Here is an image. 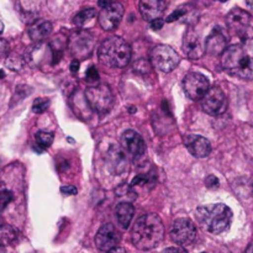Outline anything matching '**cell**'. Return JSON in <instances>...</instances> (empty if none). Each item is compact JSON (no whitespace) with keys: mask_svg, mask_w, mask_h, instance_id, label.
I'll list each match as a JSON object with an SVG mask.
<instances>
[{"mask_svg":"<svg viewBox=\"0 0 253 253\" xmlns=\"http://www.w3.org/2000/svg\"><path fill=\"white\" fill-rule=\"evenodd\" d=\"M165 236V226L157 214H145L138 217L131 230V242L141 251L156 249Z\"/></svg>","mask_w":253,"mask_h":253,"instance_id":"6da1fadb","label":"cell"},{"mask_svg":"<svg viewBox=\"0 0 253 253\" xmlns=\"http://www.w3.org/2000/svg\"><path fill=\"white\" fill-rule=\"evenodd\" d=\"M221 66L237 78L253 79V41L226 47L221 53Z\"/></svg>","mask_w":253,"mask_h":253,"instance_id":"7a4b0ae2","label":"cell"},{"mask_svg":"<svg viewBox=\"0 0 253 253\" xmlns=\"http://www.w3.org/2000/svg\"><path fill=\"white\" fill-rule=\"evenodd\" d=\"M199 224L212 235H220L229 230L232 222V211L225 204L203 205L197 209Z\"/></svg>","mask_w":253,"mask_h":253,"instance_id":"3957f363","label":"cell"},{"mask_svg":"<svg viewBox=\"0 0 253 253\" xmlns=\"http://www.w3.org/2000/svg\"><path fill=\"white\" fill-rule=\"evenodd\" d=\"M99 59L104 66L111 68H124L130 63L131 47L119 36L106 39L99 47Z\"/></svg>","mask_w":253,"mask_h":253,"instance_id":"277c9868","label":"cell"},{"mask_svg":"<svg viewBox=\"0 0 253 253\" xmlns=\"http://www.w3.org/2000/svg\"><path fill=\"white\" fill-rule=\"evenodd\" d=\"M85 99L91 110L98 114H106L114 105V95L106 84H96L85 90Z\"/></svg>","mask_w":253,"mask_h":253,"instance_id":"5b68a950","label":"cell"},{"mask_svg":"<svg viewBox=\"0 0 253 253\" xmlns=\"http://www.w3.org/2000/svg\"><path fill=\"white\" fill-rule=\"evenodd\" d=\"M226 24L230 31L241 39L242 42L253 41V29L251 27V15L240 7H235L227 14Z\"/></svg>","mask_w":253,"mask_h":253,"instance_id":"8992f818","label":"cell"},{"mask_svg":"<svg viewBox=\"0 0 253 253\" xmlns=\"http://www.w3.org/2000/svg\"><path fill=\"white\" fill-rule=\"evenodd\" d=\"M180 62V57L175 49L167 44L156 46L151 52V63L158 71L169 73L174 71Z\"/></svg>","mask_w":253,"mask_h":253,"instance_id":"52a82bcc","label":"cell"},{"mask_svg":"<svg viewBox=\"0 0 253 253\" xmlns=\"http://www.w3.org/2000/svg\"><path fill=\"white\" fill-rule=\"evenodd\" d=\"M200 106L207 114L211 116H219L227 109V99L222 89L219 86H211L200 99Z\"/></svg>","mask_w":253,"mask_h":253,"instance_id":"ba28073f","label":"cell"},{"mask_svg":"<svg viewBox=\"0 0 253 253\" xmlns=\"http://www.w3.org/2000/svg\"><path fill=\"white\" fill-rule=\"evenodd\" d=\"M170 240L179 246H189L197 239V227L189 219H177L173 222L169 232Z\"/></svg>","mask_w":253,"mask_h":253,"instance_id":"9c48e42d","label":"cell"},{"mask_svg":"<svg viewBox=\"0 0 253 253\" xmlns=\"http://www.w3.org/2000/svg\"><path fill=\"white\" fill-rule=\"evenodd\" d=\"M209 88V79L202 73L192 72L183 79V89L188 98H190L192 100H200Z\"/></svg>","mask_w":253,"mask_h":253,"instance_id":"30bf717a","label":"cell"},{"mask_svg":"<svg viewBox=\"0 0 253 253\" xmlns=\"http://www.w3.org/2000/svg\"><path fill=\"white\" fill-rule=\"evenodd\" d=\"M124 16V6L120 2H111L109 6L101 9L99 14V24L105 31H113L120 25Z\"/></svg>","mask_w":253,"mask_h":253,"instance_id":"8fae6325","label":"cell"},{"mask_svg":"<svg viewBox=\"0 0 253 253\" xmlns=\"http://www.w3.org/2000/svg\"><path fill=\"white\" fill-rule=\"evenodd\" d=\"M121 241V235L113 224H105L99 229L95 235V246L98 250L108 252L118 246Z\"/></svg>","mask_w":253,"mask_h":253,"instance_id":"7c38bea8","label":"cell"},{"mask_svg":"<svg viewBox=\"0 0 253 253\" xmlns=\"http://www.w3.org/2000/svg\"><path fill=\"white\" fill-rule=\"evenodd\" d=\"M120 143L121 148L133 157H141L146 151V145L142 136L133 130H126L121 135Z\"/></svg>","mask_w":253,"mask_h":253,"instance_id":"4fadbf2b","label":"cell"},{"mask_svg":"<svg viewBox=\"0 0 253 253\" xmlns=\"http://www.w3.org/2000/svg\"><path fill=\"white\" fill-rule=\"evenodd\" d=\"M183 51L189 58L199 59L205 53L204 43L202 39L193 29H189L183 37Z\"/></svg>","mask_w":253,"mask_h":253,"instance_id":"5bb4252c","label":"cell"},{"mask_svg":"<svg viewBox=\"0 0 253 253\" xmlns=\"http://www.w3.org/2000/svg\"><path fill=\"white\" fill-rule=\"evenodd\" d=\"M184 145L190 155L197 158H205L211 152V143L209 140L199 135H188L184 137Z\"/></svg>","mask_w":253,"mask_h":253,"instance_id":"9a60e30c","label":"cell"},{"mask_svg":"<svg viewBox=\"0 0 253 253\" xmlns=\"http://www.w3.org/2000/svg\"><path fill=\"white\" fill-rule=\"evenodd\" d=\"M140 12L146 21H152V20L158 19L166 11L165 0H140Z\"/></svg>","mask_w":253,"mask_h":253,"instance_id":"2e32d148","label":"cell"},{"mask_svg":"<svg viewBox=\"0 0 253 253\" xmlns=\"http://www.w3.org/2000/svg\"><path fill=\"white\" fill-rule=\"evenodd\" d=\"M106 161H108L109 168L114 174H121L125 172L127 160H126V152L121 147L111 146L106 153Z\"/></svg>","mask_w":253,"mask_h":253,"instance_id":"e0dca14e","label":"cell"},{"mask_svg":"<svg viewBox=\"0 0 253 253\" xmlns=\"http://www.w3.org/2000/svg\"><path fill=\"white\" fill-rule=\"evenodd\" d=\"M227 44V39L225 37L224 31L220 27H216L205 40V52L209 54H221L225 51Z\"/></svg>","mask_w":253,"mask_h":253,"instance_id":"ac0fdd59","label":"cell"},{"mask_svg":"<svg viewBox=\"0 0 253 253\" xmlns=\"http://www.w3.org/2000/svg\"><path fill=\"white\" fill-rule=\"evenodd\" d=\"M94 47V39L88 32H78L72 37L71 49L74 56H85L91 52Z\"/></svg>","mask_w":253,"mask_h":253,"instance_id":"d6986e66","label":"cell"},{"mask_svg":"<svg viewBox=\"0 0 253 253\" xmlns=\"http://www.w3.org/2000/svg\"><path fill=\"white\" fill-rule=\"evenodd\" d=\"M52 24L47 20H37L29 27V35L34 42H42L51 35Z\"/></svg>","mask_w":253,"mask_h":253,"instance_id":"ffe728a7","label":"cell"},{"mask_svg":"<svg viewBox=\"0 0 253 253\" xmlns=\"http://www.w3.org/2000/svg\"><path fill=\"white\" fill-rule=\"evenodd\" d=\"M133 214H135V208H133V205L131 203L123 202L116 205V219H118V222L120 224V226L123 229H127L130 226L131 221L133 219Z\"/></svg>","mask_w":253,"mask_h":253,"instance_id":"44dd1931","label":"cell"},{"mask_svg":"<svg viewBox=\"0 0 253 253\" xmlns=\"http://www.w3.org/2000/svg\"><path fill=\"white\" fill-rule=\"evenodd\" d=\"M17 241V231L10 225H1L0 226V245L1 246H10Z\"/></svg>","mask_w":253,"mask_h":253,"instance_id":"7402d4cb","label":"cell"},{"mask_svg":"<svg viewBox=\"0 0 253 253\" xmlns=\"http://www.w3.org/2000/svg\"><path fill=\"white\" fill-rule=\"evenodd\" d=\"M96 15V10L94 7H86V9H83L82 11H79L78 14L74 16L73 22L77 26H83L86 22H89L90 20H93Z\"/></svg>","mask_w":253,"mask_h":253,"instance_id":"603a6c76","label":"cell"},{"mask_svg":"<svg viewBox=\"0 0 253 253\" xmlns=\"http://www.w3.org/2000/svg\"><path fill=\"white\" fill-rule=\"evenodd\" d=\"M36 142L40 147L48 148L53 143V133L47 132V131H39L36 133Z\"/></svg>","mask_w":253,"mask_h":253,"instance_id":"cb8c5ba5","label":"cell"},{"mask_svg":"<svg viewBox=\"0 0 253 253\" xmlns=\"http://www.w3.org/2000/svg\"><path fill=\"white\" fill-rule=\"evenodd\" d=\"M49 100L46 98H37L35 99L34 104H32V111L35 114H43L44 111L48 109Z\"/></svg>","mask_w":253,"mask_h":253,"instance_id":"d4e9b609","label":"cell"},{"mask_svg":"<svg viewBox=\"0 0 253 253\" xmlns=\"http://www.w3.org/2000/svg\"><path fill=\"white\" fill-rule=\"evenodd\" d=\"M12 193L9 190H0V211L5 209L12 202Z\"/></svg>","mask_w":253,"mask_h":253,"instance_id":"484cf974","label":"cell"},{"mask_svg":"<svg viewBox=\"0 0 253 253\" xmlns=\"http://www.w3.org/2000/svg\"><path fill=\"white\" fill-rule=\"evenodd\" d=\"M6 64L10 69H12V71H19L22 67V59L20 58L19 56L9 57V58L6 59Z\"/></svg>","mask_w":253,"mask_h":253,"instance_id":"4316f807","label":"cell"},{"mask_svg":"<svg viewBox=\"0 0 253 253\" xmlns=\"http://www.w3.org/2000/svg\"><path fill=\"white\" fill-rule=\"evenodd\" d=\"M85 79L88 82H90V83H93V82L98 81V79H99V73H98V71H96L95 67L90 66L88 69H86Z\"/></svg>","mask_w":253,"mask_h":253,"instance_id":"83f0119b","label":"cell"},{"mask_svg":"<svg viewBox=\"0 0 253 253\" xmlns=\"http://www.w3.org/2000/svg\"><path fill=\"white\" fill-rule=\"evenodd\" d=\"M185 12H187V10H185L184 7H179V9H177V10H175V11H173L172 14H170L169 16H168L167 19H166V22L175 21V20H178V19H180V17H182V16H184Z\"/></svg>","mask_w":253,"mask_h":253,"instance_id":"f1b7e54d","label":"cell"},{"mask_svg":"<svg viewBox=\"0 0 253 253\" xmlns=\"http://www.w3.org/2000/svg\"><path fill=\"white\" fill-rule=\"evenodd\" d=\"M7 53H9V43H7L6 40L0 37V59L6 57Z\"/></svg>","mask_w":253,"mask_h":253,"instance_id":"f546056e","label":"cell"},{"mask_svg":"<svg viewBox=\"0 0 253 253\" xmlns=\"http://www.w3.org/2000/svg\"><path fill=\"white\" fill-rule=\"evenodd\" d=\"M61 193L66 195H76L78 193V189L74 185H63L61 188Z\"/></svg>","mask_w":253,"mask_h":253,"instance_id":"4dcf8cb0","label":"cell"},{"mask_svg":"<svg viewBox=\"0 0 253 253\" xmlns=\"http://www.w3.org/2000/svg\"><path fill=\"white\" fill-rule=\"evenodd\" d=\"M205 184H207L208 188H217L219 185V179H217L215 175H209L205 179Z\"/></svg>","mask_w":253,"mask_h":253,"instance_id":"1f68e13d","label":"cell"},{"mask_svg":"<svg viewBox=\"0 0 253 253\" xmlns=\"http://www.w3.org/2000/svg\"><path fill=\"white\" fill-rule=\"evenodd\" d=\"M163 25H165V20L161 19V17H158V19H155L151 21V27H152L153 30H161L163 27Z\"/></svg>","mask_w":253,"mask_h":253,"instance_id":"d6a6232c","label":"cell"},{"mask_svg":"<svg viewBox=\"0 0 253 253\" xmlns=\"http://www.w3.org/2000/svg\"><path fill=\"white\" fill-rule=\"evenodd\" d=\"M163 253H187L184 249L182 247H169V249L166 250Z\"/></svg>","mask_w":253,"mask_h":253,"instance_id":"836d02e7","label":"cell"},{"mask_svg":"<svg viewBox=\"0 0 253 253\" xmlns=\"http://www.w3.org/2000/svg\"><path fill=\"white\" fill-rule=\"evenodd\" d=\"M79 61L77 58H74L71 63V72L72 73H77L79 71Z\"/></svg>","mask_w":253,"mask_h":253,"instance_id":"e575fe53","label":"cell"},{"mask_svg":"<svg viewBox=\"0 0 253 253\" xmlns=\"http://www.w3.org/2000/svg\"><path fill=\"white\" fill-rule=\"evenodd\" d=\"M106 253H126V250L123 249V247L116 246V247H114V249L109 250V251Z\"/></svg>","mask_w":253,"mask_h":253,"instance_id":"d590c367","label":"cell"},{"mask_svg":"<svg viewBox=\"0 0 253 253\" xmlns=\"http://www.w3.org/2000/svg\"><path fill=\"white\" fill-rule=\"evenodd\" d=\"M111 2H113V0H99L98 5L101 7V9H104V7L109 6V5H110Z\"/></svg>","mask_w":253,"mask_h":253,"instance_id":"8d00e7d4","label":"cell"},{"mask_svg":"<svg viewBox=\"0 0 253 253\" xmlns=\"http://www.w3.org/2000/svg\"><path fill=\"white\" fill-rule=\"evenodd\" d=\"M246 253H253V242L251 245H250L249 247H247V251H246Z\"/></svg>","mask_w":253,"mask_h":253,"instance_id":"74e56055","label":"cell"},{"mask_svg":"<svg viewBox=\"0 0 253 253\" xmlns=\"http://www.w3.org/2000/svg\"><path fill=\"white\" fill-rule=\"evenodd\" d=\"M246 2H247V5L251 7V9H253V0H246Z\"/></svg>","mask_w":253,"mask_h":253,"instance_id":"f35d334b","label":"cell"},{"mask_svg":"<svg viewBox=\"0 0 253 253\" xmlns=\"http://www.w3.org/2000/svg\"><path fill=\"white\" fill-rule=\"evenodd\" d=\"M2 31H4V24H2L1 20H0V34H1Z\"/></svg>","mask_w":253,"mask_h":253,"instance_id":"ab89813d","label":"cell"},{"mask_svg":"<svg viewBox=\"0 0 253 253\" xmlns=\"http://www.w3.org/2000/svg\"><path fill=\"white\" fill-rule=\"evenodd\" d=\"M5 77V73L2 71H0V79H2Z\"/></svg>","mask_w":253,"mask_h":253,"instance_id":"60d3db41","label":"cell"},{"mask_svg":"<svg viewBox=\"0 0 253 253\" xmlns=\"http://www.w3.org/2000/svg\"><path fill=\"white\" fill-rule=\"evenodd\" d=\"M2 247L4 246H1V245H0V253H2Z\"/></svg>","mask_w":253,"mask_h":253,"instance_id":"b9f144b4","label":"cell"},{"mask_svg":"<svg viewBox=\"0 0 253 253\" xmlns=\"http://www.w3.org/2000/svg\"><path fill=\"white\" fill-rule=\"evenodd\" d=\"M219 1H221V2H225V1H227V0H219Z\"/></svg>","mask_w":253,"mask_h":253,"instance_id":"7bdbcfd3","label":"cell"},{"mask_svg":"<svg viewBox=\"0 0 253 253\" xmlns=\"http://www.w3.org/2000/svg\"><path fill=\"white\" fill-rule=\"evenodd\" d=\"M202 253H207V252H202Z\"/></svg>","mask_w":253,"mask_h":253,"instance_id":"ee69618b","label":"cell"}]
</instances>
